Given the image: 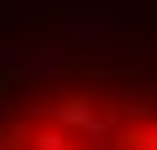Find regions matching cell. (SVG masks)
<instances>
[{
	"instance_id": "cell-1",
	"label": "cell",
	"mask_w": 157,
	"mask_h": 150,
	"mask_svg": "<svg viewBox=\"0 0 157 150\" xmlns=\"http://www.w3.org/2000/svg\"><path fill=\"white\" fill-rule=\"evenodd\" d=\"M0 150H157V62H62L0 89Z\"/></svg>"
}]
</instances>
